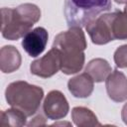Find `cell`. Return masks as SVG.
Returning a JSON list of instances; mask_svg holds the SVG:
<instances>
[{
    "instance_id": "2",
    "label": "cell",
    "mask_w": 127,
    "mask_h": 127,
    "mask_svg": "<svg viewBox=\"0 0 127 127\" xmlns=\"http://www.w3.org/2000/svg\"><path fill=\"white\" fill-rule=\"evenodd\" d=\"M41 18L40 8L32 3L21 4L16 8L1 9V33L10 41L24 37Z\"/></svg>"
},
{
    "instance_id": "20",
    "label": "cell",
    "mask_w": 127,
    "mask_h": 127,
    "mask_svg": "<svg viewBox=\"0 0 127 127\" xmlns=\"http://www.w3.org/2000/svg\"><path fill=\"white\" fill-rule=\"evenodd\" d=\"M124 11L127 12V3H126V6H125V8H124Z\"/></svg>"
},
{
    "instance_id": "16",
    "label": "cell",
    "mask_w": 127,
    "mask_h": 127,
    "mask_svg": "<svg viewBox=\"0 0 127 127\" xmlns=\"http://www.w3.org/2000/svg\"><path fill=\"white\" fill-rule=\"evenodd\" d=\"M114 62L118 67H127V45H123L115 51Z\"/></svg>"
},
{
    "instance_id": "6",
    "label": "cell",
    "mask_w": 127,
    "mask_h": 127,
    "mask_svg": "<svg viewBox=\"0 0 127 127\" xmlns=\"http://www.w3.org/2000/svg\"><path fill=\"white\" fill-rule=\"evenodd\" d=\"M62 68V56L59 49H52L42 58L34 61L31 64V72L40 77H51Z\"/></svg>"
},
{
    "instance_id": "17",
    "label": "cell",
    "mask_w": 127,
    "mask_h": 127,
    "mask_svg": "<svg viewBox=\"0 0 127 127\" xmlns=\"http://www.w3.org/2000/svg\"><path fill=\"white\" fill-rule=\"evenodd\" d=\"M45 124H46V118L42 114H39L34 118V121L33 122L31 121V123H29L28 125L31 126V125H45Z\"/></svg>"
},
{
    "instance_id": "8",
    "label": "cell",
    "mask_w": 127,
    "mask_h": 127,
    "mask_svg": "<svg viewBox=\"0 0 127 127\" xmlns=\"http://www.w3.org/2000/svg\"><path fill=\"white\" fill-rule=\"evenodd\" d=\"M48 32L43 27L30 30L22 40V47L26 53L33 58L40 56L46 49L48 43Z\"/></svg>"
},
{
    "instance_id": "10",
    "label": "cell",
    "mask_w": 127,
    "mask_h": 127,
    "mask_svg": "<svg viewBox=\"0 0 127 127\" xmlns=\"http://www.w3.org/2000/svg\"><path fill=\"white\" fill-rule=\"evenodd\" d=\"M93 82L92 77L87 72H83L70 78L67 82V87L74 97L85 98L92 93Z\"/></svg>"
},
{
    "instance_id": "19",
    "label": "cell",
    "mask_w": 127,
    "mask_h": 127,
    "mask_svg": "<svg viewBox=\"0 0 127 127\" xmlns=\"http://www.w3.org/2000/svg\"><path fill=\"white\" fill-rule=\"evenodd\" d=\"M116 3L118 4H124V3H127V0H114Z\"/></svg>"
},
{
    "instance_id": "3",
    "label": "cell",
    "mask_w": 127,
    "mask_h": 127,
    "mask_svg": "<svg viewBox=\"0 0 127 127\" xmlns=\"http://www.w3.org/2000/svg\"><path fill=\"white\" fill-rule=\"evenodd\" d=\"M5 97L11 107L22 111L29 117L39 111L41 101L44 97V90L40 86L18 80L11 82L7 86Z\"/></svg>"
},
{
    "instance_id": "7",
    "label": "cell",
    "mask_w": 127,
    "mask_h": 127,
    "mask_svg": "<svg viewBox=\"0 0 127 127\" xmlns=\"http://www.w3.org/2000/svg\"><path fill=\"white\" fill-rule=\"evenodd\" d=\"M69 110L65 96L60 90H52L46 96L43 103V111L47 118L59 120L66 116Z\"/></svg>"
},
{
    "instance_id": "9",
    "label": "cell",
    "mask_w": 127,
    "mask_h": 127,
    "mask_svg": "<svg viewBox=\"0 0 127 127\" xmlns=\"http://www.w3.org/2000/svg\"><path fill=\"white\" fill-rule=\"evenodd\" d=\"M105 86L108 96L115 102H122L127 99V77L117 69H114L105 79Z\"/></svg>"
},
{
    "instance_id": "12",
    "label": "cell",
    "mask_w": 127,
    "mask_h": 127,
    "mask_svg": "<svg viewBox=\"0 0 127 127\" xmlns=\"http://www.w3.org/2000/svg\"><path fill=\"white\" fill-rule=\"evenodd\" d=\"M85 72H87L95 82H101L105 80L111 72V66L108 62L103 59H94L87 64Z\"/></svg>"
},
{
    "instance_id": "11",
    "label": "cell",
    "mask_w": 127,
    "mask_h": 127,
    "mask_svg": "<svg viewBox=\"0 0 127 127\" xmlns=\"http://www.w3.org/2000/svg\"><path fill=\"white\" fill-rule=\"evenodd\" d=\"M21 55L13 46H4L0 51V67L4 73H10L21 65Z\"/></svg>"
},
{
    "instance_id": "1",
    "label": "cell",
    "mask_w": 127,
    "mask_h": 127,
    "mask_svg": "<svg viewBox=\"0 0 127 127\" xmlns=\"http://www.w3.org/2000/svg\"><path fill=\"white\" fill-rule=\"evenodd\" d=\"M53 47L61 52L62 68L65 74L79 71L84 64V50L87 47L84 33L80 27H70L55 37Z\"/></svg>"
},
{
    "instance_id": "5",
    "label": "cell",
    "mask_w": 127,
    "mask_h": 127,
    "mask_svg": "<svg viewBox=\"0 0 127 127\" xmlns=\"http://www.w3.org/2000/svg\"><path fill=\"white\" fill-rule=\"evenodd\" d=\"M115 16V11L112 13H103L85 25L91 41L95 45H105L110 41L115 40L112 31V22Z\"/></svg>"
},
{
    "instance_id": "13",
    "label": "cell",
    "mask_w": 127,
    "mask_h": 127,
    "mask_svg": "<svg viewBox=\"0 0 127 127\" xmlns=\"http://www.w3.org/2000/svg\"><path fill=\"white\" fill-rule=\"evenodd\" d=\"M71 118L76 126L87 127V126H100L95 114L86 107L77 106L71 110Z\"/></svg>"
},
{
    "instance_id": "4",
    "label": "cell",
    "mask_w": 127,
    "mask_h": 127,
    "mask_svg": "<svg viewBox=\"0 0 127 127\" xmlns=\"http://www.w3.org/2000/svg\"><path fill=\"white\" fill-rule=\"evenodd\" d=\"M110 0H64V16L67 26L85 27L99 15L111 9Z\"/></svg>"
},
{
    "instance_id": "15",
    "label": "cell",
    "mask_w": 127,
    "mask_h": 127,
    "mask_svg": "<svg viewBox=\"0 0 127 127\" xmlns=\"http://www.w3.org/2000/svg\"><path fill=\"white\" fill-rule=\"evenodd\" d=\"M112 31L114 39L127 40V12L115 11L112 22Z\"/></svg>"
},
{
    "instance_id": "18",
    "label": "cell",
    "mask_w": 127,
    "mask_h": 127,
    "mask_svg": "<svg viewBox=\"0 0 127 127\" xmlns=\"http://www.w3.org/2000/svg\"><path fill=\"white\" fill-rule=\"evenodd\" d=\"M121 117H122V120L123 122L127 125V103L123 106L122 108V112H121Z\"/></svg>"
},
{
    "instance_id": "14",
    "label": "cell",
    "mask_w": 127,
    "mask_h": 127,
    "mask_svg": "<svg viewBox=\"0 0 127 127\" xmlns=\"http://www.w3.org/2000/svg\"><path fill=\"white\" fill-rule=\"evenodd\" d=\"M26 117L27 116L22 111L13 107L3 110L0 116V126H23L26 124Z\"/></svg>"
}]
</instances>
